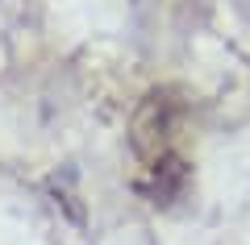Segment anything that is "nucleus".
<instances>
[{"label":"nucleus","mask_w":250,"mask_h":245,"mask_svg":"<svg viewBox=\"0 0 250 245\" xmlns=\"http://www.w3.org/2000/svg\"><path fill=\"white\" fill-rule=\"evenodd\" d=\"M188 179H192L188 154L175 150V154H163V158H154V162H138L134 187L142 191V200H150V204H171V200L184 195Z\"/></svg>","instance_id":"nucleus-2"},{"label":"nucleus","mask_w":250,"mask_h":245,"mask_svg":"<svg viewBox=\"0 0 250 245\" xmlns=\"http://www.w3.org/2000/svg\"><path fill=\"white\" fill-rule=\"evenodd\" d=\"M184 96L175 88H150L134 108L129 121V146H134L138 162H154L163 154L179 150V133H184Z\"/></svg>","instance_id":"nucleus-1"}]
</instances>
